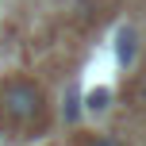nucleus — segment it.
<instances>
[{"instance_id":"nucleus-1","label":"nucleus","mask_w":146,"mask_h":146,"mask_svg":"<svg viewBox=\"0 0 146 146\" xmlns=\"http://www.w3.org/2000/svg\"><path fill=\"white\" fill-rule=\"evenodd\" d=\"M38 104H42V96H38V88L27 85V81H15V85L4 88V111L15 115V119H35Z\"/></svg>"},{"instance_id":"nucleus-2","label":"nucleus","mask_w":146,"mask_h":146,"mask_svg":"<svg viewBox=\"0 0 146 146\" xmlns=\"http://www.w3.org/2000/svg\"><path fill=\"white\" fill-rule=\"evenodd\" d=\"M135 50H139L135 27H119V35H115V58H119V66H131V62H135Z\"/></svg>"},{"instance_id":"nucleus-3","label":"nucleus","mask_w":146,"mask_h":146,"mask_svg":"<svg viewBox=\"0 0 146 146\" xmlns=\"http://www.w3.org/2000/svg\"><path fill=\"white\" fill-rule=\"evenodd\" d=\"M108 100H111L108 88H96V92H88V108H92V111H104V108H108Z\"/></svg>"},{"instance_id":"nucleus-4","label":"nucleus","mask_w":146,"mask_h":146,"mask_svg":"<svg viewBox=\"0 0 146 146\" xmlns=\"http://www.w3.org/2000/svg\"><path fill=\"white\" fill-rule=\"evenodd\" d=\"M66 119L69 123L77 119V92H69V100H66Z\"/></svg>"},{"instance_id":"nucleus-5","label":"nucleus","mask_w":146,"mask_h":146,"mask_svg":"<svg viewBox=\"0 0 146 146\" xmlns=\"http://www.w3.org/2000/svg\"><path fill=\"white\" fill-rule=\"evenodd\" d=\"M92 146H119V142H115V139H108V135H104V139H96Z\"/></svg>"}]
</instances>
